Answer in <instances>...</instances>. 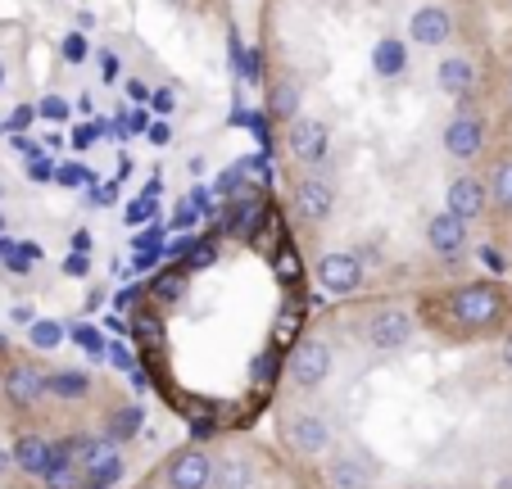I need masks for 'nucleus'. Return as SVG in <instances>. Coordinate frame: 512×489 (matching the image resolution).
<instances>
[{
    "label": "nucleus",
    "instance_id": "nucleus-1",
    "mask_svg": "<svg viewBox=\"0 0 512 489\" xmlns=\"http://www.w3.org/2000/svg\"><path fill=\"white\" fill-rule=\"evenodd\" d=\"M445 304H449V317H454L463 331H485V326H494L503 317L508 295H503L499 286H490V281H467V286H458Z\"/></svg>",
    "mask_w": 512,
    "mask_h": 489
},
{
    "label": "nucleus",
    "instance_id": "nucleus-2",
    "mask_svg": "<svg viewBox=\"0 0 512 489\" xmlns=\"http://www.w3.org/2000/svg\"><path fill=\"white\" fill-rule=\"evenodd\" d=\"M331 363H336V358H331L327 340H300L286 358V376L300 385V390H318V385L331 376Z\"/></svg>",
    "mask_w": 512,
    "mask_h": 489
},
{
    "label": "nucleus",
    "instance_id": "nucleus-3",
    "mask_svg": "<svg viewBox=\"0 0 512 489\" xmlns=\"http://www.w3.org/2000/svg\"><path fill=\"white\" fill-rule=\"evenodd\" d=\"M168 489H213V458L204 449H177L164 462Z\"/></svg>",
    "mask_w": 512,
    "mask_h": 489
},
{
    "label": "nucleus",
    "instance_id": "nucleus-4",
    "mask_svg": "<svg viewBox=\"0 0 512 489\" xmlns=\"http://www.w3.org/2000/svg\"><path fill=\"white\" fill-rule=\"evenodd\" d=\"M313 268H318L322 290H331V295H354V290L363 286V259H358V254L331 250V254H322Z\"/></svg>",
    "mask_w": 512,
    "mask_h": 489
},
{
    "label": "nucleus",
    "instance_id": "nucleus-5",
    "mask_svg": "<svg viewBox=\"0 0 512 489\" xmlns=\"http://www.w3.org/2000/svg\"><path fill=\"white\" fill-rule=\"evenodd\" d=\"M286 145L290 154L300 163H322L331 150V136H327V123H318V118H290L286 123Z\"/></svg>",
    "mask_w": 512,
    "mask_h": 489
},
{
    "label": "nucleus",
    "instance_id": "nucleus-6",
    "mask_svg": "<svg viewBox=\"0 0 512 489\" xmlns=\"http://www.w3.org/2000/svg\"><path fill=\"white\" fill-rule=\"evenodd\" d=\"M408 340H413V317H408L404 308H381V313H372V322H368V345L372 349L395 354V349H404Z\"/></svg>",
    "mask_w": 512,
    "mask_h": 489
},
{
    "label": "nucleus",
    "instance_id": "nucleus-7",
    "mask_svg": "<svg viewBox=\"0 0 512 489\" xmlns=\"http://www.w3.org/2000/svg\"><path fill=\"white\" fill-rule=\"evenodd\" d=\"M286 444L295 453H304V458H322L331 449V426L318 413H295L286 422Z\"/></svg>",
    "mask_w": 512,
    "mask_h": 489
},
{
    "label": "nucleus",
    "instance_id": "nucleus-8",
    "mask_svg": "<svg viewBox=\"0 0 512 489\" xmlns=\"http://www.w3.org/2000/svg\"><path fill=\"white\" fill-rule=\"evenodd\" d=\"M295 213L304 222H327L336 213V186L322 177H300L295 182Z\"/></svg>",
    "mask_w": 512,
    "mask_h": 489
},
{
    "label": "nucleus",
    "instance_id": "nucleus-9",
    "mask_svg": "<svg viewBox=\"0 0 512 489\" xmlns=\"http://www.w3.org/2000/svg\"><path fill=\"white\" fill-rule=\"evenodd\" d=\"M485 209H490V191H485L481 177H454V182H449V209L445 213H454L458 222H476Z\"/></svg>",
    "mask_w": 512,
    "mask_h": 489
},
{
    "label": "nucleus",
    "instance_id": "nucleus-10",
    "mask_svg": "<svg viewBox=\"0 0 512 489\" xmlns=\"http://www.w3.org/2000/svg\"><path fill=\"white\" fill-rule=\"evenodd\" d=\"M408 32H413L417 46L440 50L449 37H454V14H449L445 5H422V10L413 14V23H408Z\"/></svg>",
    "mask_w": 512,
    "mask_h": 489
},
{
    "label": "nucleus",
    "instance_id": "nucleus-11",
    "mask_svg": "<svg viewBox=\"0 0 512 489\" xmlns=\"http://www.w3.org/2000/svg\"><path fill=\"white\" fill-rule=\"evenodd\" d=\"M445 150L454 154V159H476V154L485 150V123L481 114H458L454 123L445 127Z\"/></svg>",
    "mask_w": 512,
    "mask_h": 489
},
{
    "label": "nucleus",
    "instance_id": "nucleus-12",
    "mask_svg": "<svg viewBox=\"0 0 512 489\" xmlns=\"http://www.w3.org/2000/svg\"><path fill=\"white\" fill-rule=\"evenodd\" d=\"M41 394H46V372H37L32 363L5 367V399L14 408H32V403H41Z\"/></svg>",
    "mask_w": 512,
    "mask_h": 489
},
{
    "label": "nucleus",
    "instance_id": "nucleus-13",
    "mask_svg": "<svg viewBox=\"0 0 512 489\" xmlns=\"http://www.w3.org/2000/svg\"><path fill=\"white\" fill-rule=\"evenodd\" d=\"M426 245H431L440 259H454V254L467 250V222H458L454 213H435L426 222Z\"/></svg>",
    "mask_w": 512,
    "mask_h": 489
},
{
    "label": "nucleus",
    "instance_id": "nucleus-14",
    "mask_svg": "<svg viewBox=\"0 0 512 489\" xmlns=\"http://www.w3.org/2000/svg\"><path fill=\"white\" fill-rule=\"evenodd\" d=\"M435 87L445 91V96H454V100L472 96V91H476V68L467 64L463 55L440 59V68H435Z\"/></svg>",
    "mask_w": 512,
    "mask_h": 489
},
{
    "label": "nucleus",
    "instance_id": "nucleus-15",
    "mask_svg": "<svg viewBox=\"0 0 512 489\" xmlns=\"http://www.w3.org/2000/svg\"><path fill=\"white\" fill-rule=\"evenodd\" d=\"M327 485L331 489H372V462L354 458V453H340L327 462Z\"/></svg>",
    "mask_w": 512,
    "mask_h": 489
},
{
    "label": "nucleus",
    "instance_id": "nucleus-16",
    "mask_svg": "<svg viewBox=\"0 0 512 489\" xmlns=\"http://www.w3.org/2000/svg\"><path fill=\"white\" fill-rule=\"evenodd\" d=\"M10 458H14V467H19L23 476L41 480L50 471V440H41V435H19L14 449H10Z\"/></svg>",
    "mask_w": 512,
    "mask_h": 489
},
{
    "label": "nucleus",
    "instance_id": "nucleus-17",
    "mask_svg": "<svg viewBox=\"0 0 512 489\" xmlns=\"http://www.w3.org/2000/svg\"><path fill=\"white\" fill-rule=\"evenodd\" d=\"M254 485V467L241 453H227L223 462H213V489H250Z\"/></svg>",
    "mask_w": 512,
    "mask_h": 489
},
{
    "label": "nucleus",
    "instance_id": "nucleus-18",
    "mask_svg": "<svg viewBox=\"0 0 512 489\" xmlns=\"http://www.w3.org/2000/svg\"><path fill=\"white\" fill-rule=\"evenodd\" d=\"M268 109L277 118H300V82H295V77H277V82H272V96H268Z\"/></svg>",
    "mask_w": 512,
    "mask_h": 489
},
{
    "label": "nucleus",
    "instance_id": "nucleus-19",
    "mask_svg": "<svg viewBox=\"0 0 512 489\" xmlns=\"http://www.w3.org/2000/svg\"><path fill=\"white\" fill-rule=\"evenodd\" d=\"M46 394H55V399H87L91 376L87 372H46Z\"/></svg>",
    "mask_w": 512,
    "mask_h": 489
},
{
    "label": "nucleus",
    "instance_id": "nucleus-20",
    "mask_svg": "<svg viewBox=\"0 0 512 489\" xmlns=\"http://www.w3.org/2000/svg\"><path fill=\"white\" fill-rule=\"evenodd\" d=\"M485 191H490V204L503 213H512V154H503L499 163H494L490 182H485Z\"/></svg>",
    "mask_w": 512,
    "mask_h": 489
},
{
    "label": "nucleus",
    "instance_id": "nucleus-21",
    "mask_svg": "<svg viewBox=\"0 0 512 489\" xmlns=\"http://www.w3.org/2000/svg\"><path fill=\"white\" fill-rule=\"evenodd\" d=\"M141 422H145V413L136 408V403H127V408L109 413V435H105V440H109V444H127L136 431H141Z\"/></svg>",
    "mask_w": 512,
    "mask_h": 489
},
{
    "label": "nucleus",
    "instance_id": "nucleus-22",
    "mask_svg": "<svg viewBox=\"0 0 512 489\" xmlns=\"http://www.w3.org/2000/svg\"><path fill=\"white\" fill-rule=\"evenodd\" d=\"M372 64H377V73H381V77L404 73V68H408V50H404V41L386 37L377 50H372Z\"/></svg>",
    "mask_w": 512,
    "mask_h": 489
},
{
    "label": "nucleus",
    "instance_id": "nucleus-23",
    "mask_svg": "<svg viewBox=\"0 0 512 489\" xmlns=\"http://www.w3.org/2000/svg\"><path fill=\"white\" fill-rule=\"evenodd\" d=\"M46 489H82V471L73 462H50V471L41 476Z\"/></svg>",
    "mask_w": 512,
    "mask_h": 489
},
{
    "label": "nucleus",
    "instance_id": "nucleus-24",
    "mask_svg": "<svg viewBox=\"0 0 512 489\" xmlns=\"http://www.w3.org/2000/svg\"><path fill=\"white\" fill-rule=\"evenodd\" d=\"M28 340H32V349H41V354H50V349H55L59 340H64V326H59V322H50V317H41V322H32Z\"/></svg>",
    "mask_w": 512,
    "mask_h": 489
},
{
    "label": "nucleus",
    "instance_id": "nucleus-25",
    "mask_svg": "<svg viewBox=\"0 0 512 489\" xmlns=\"http://www.w3.org/2000/svg\"><path fill=\"white\" fill-rule=\"evenodd\" d=\"M182 272H164V277H155V281H150V295L164 299V304H177V299L186 295V277H182Z\"/></svg>",
    "mask_w": 512,
    "mask_h": 489
},
{
    "label": "nucleus",
    "instance_id": "nucleus-26",
    "mask_svg": "<svg viewBox=\"0 0 512 489\" xmlns=\"http://www.w3.org/2000/svg\"><path fill=\"white\" fill-rule=\"evenodd\" d=\"M73 340H78L91 358H105V336H100L96 326H73Z\"/></svg>",
    "mask_w": 512,
    "mask_h": 489
},
{
    "label": "nucleus",
    "instance_id": "nucleus-27",
    "mask_svg": "<svg viewBox=\"0 0 512 489\" xmlns=\"http://www.w3.org/2000/svg\"><path fill=\"white\" fill-rule=\"evenodd\" d=\"M28 177H32V182H50V177H55V163H50L46 150H32L28 154Z\"/></svg>",
    "mask_w": 512,
    "mask_h": 489
},
{
    "label": "nucleus",
    "instance_id": "nucleus-28",
    "mask_svg": "<svg viewBox=\"0 0 512 489\" xmlns=\"http://www.w3.org/2000/svg\"><path fill=\"white\" fill-rule=\"evenodd\" d=\"M59 50H64V59H68V64H82V59L91 55V50H87V37H82V32H68V37H64V46H59Z\"/></svg>",
    "mask_w": 512,
    "mask_h": 489
},
{
    "label": "nucleus",
    "instance_id": "nucleus-29",
    "mask_svg": "<svg viewBox=\"0 0 512 489\" xmlns=\"http://www.w3.org/2000/svg\"><path fill=\"white\" fill-rule=\"evenodd\" d=\"M213 259H218V250H213L209 240H195L191 254H186V268H209Z\"/></svg>",
    "mask_w": 512,
    "mask_h": 489
},
{
    "label": "nucleus",
    "instance_id": "nucleus-30",
    "mask_svg": "<svg viewBox=\"0 0 512 489\" xmlns=\"http://www.w3.org/2000/svg\"><path fill=\"white\" fill-rule=\"evenodd\" d=\"M37 114H41V118H55V123H64V118H68V105H64L59 96H46V100H41Z\"/></svg>",
    "mask_w": 512,
    "mask_h": 489
},
{
    "label": "nucleus",
    "instance_id": "nucleus-31",
    "mask_svg": "<svg viewBox=\"0 0 512 489\" xmlns=\"http://www.w3.org/2000/svg\"><path fill=\"white\" fill-rule=\"evenodd\" d=\"M32 118H37V109H32V105H19V109L10 114V123H5V127H10V132H28Z\"/></svg>",
    "mask_w": 512,
    "mask_h": 489
},
{
    "label": "nucleus",
    "instance_id": "nucleus-32",
    "mask_svg": "<svg viewBox=\"0 0 512 489\" xmlns=\"http://www.w3.org/2000/svg\"><path fill=\"white\" fill-rule=\"evenodd\" d=\"M241 182H245L241 168H232V173H223L218 182H213V195H232V191H241Z\"/></svg>",
    "mask_w": 512,
    "mask_h": 489
},
{
    "label": "nucleus",
    "instance_id": "nucleus-33",
    "mask_svg": "<svg viewBox=\"0 0 512 489\" xmlns=\"http://www.w3.org/2000/svg\"><path fill=\"white\" fill-rule=\"evenodd\" d=\"M195 222H200V213H195V209H191V204H182V209H177V213H173V227H168V231H191V227H195Z\"/></svg>",
    "mask_w": 512,
    "mask_h": 489
},
{
    "label": "nucleus",
    "instance_id": "nucleus-34",
    "mask_svg": "<svg viewBox=\"0 0 512 489\" xmlns=\"http://www.w3.org/2000/svg\"><path fill=\"white\" fill-rule=\"evenodd\" d=\"M87 272H91L87 254H68V259H64V277H87Z\"/></svg>",
    "mask_w": 512,
    "mask_h": 489
},
{
    "label": "nucleus",
    "instance_id": "nucleus-35",
    "mask_svg": "<svg viewBox=\"0 0 512 489\" xmlns=\"http://www.w3.org/2000/svg\"><path fill=\"white\" fill-rule=\"evenodd\" d=\"M150 213H155V200H150V195H141L136 204H127V222H145Z\"/></svg>",
    "mask_w": 512,
    "mask_h": 489
},
{
    "label": "nucleus",
    "instance_id": "nucleus-36",
    "mask_svg": "<svg viewBox=\"0 0 512 489\" xmlns=\"http://www.w3.org/2000/svg\"><path fill=\"white\" fill-rule=\"evenodd\" d=\"M55 182L59 186H78V182H87V173H82V168H73V163H64V168H55Z\"/></svg>",
    "mask_w": 512,
    "mask_h": 489
},
{
    "label": "nucleus",
    "instance_id": "nucleus-37",
    "mask_svg": "<svg viewBox=\"0 0 512 489\" xmlns=\"http://www.w3.org/2000/svg\"><path fill=\"white\" fill-rule=\"evenodd\" d=\"M105 358H109V363H114V367H123V372H136L132 354H127V349H123V345H109V349H105Z\"/></svg>",
    "mask_w": 512,
    "mask_h": 489
},
{
    "label": "nucleus",
    "instance_id": "nucleus-38",
    "mask_svg": "<svg viewBox=\"0 0 512 489\" xmlns=\"http://www.w3.org/2000/svg\"><path fill=\"white\" fill-rule=\"evenodd\" d=\"M191 209L195 213H213V191H209V186H195V191H191Z\"/></svg>",
    "mask_w": 512,
    "mask_h": 489
},
{
    "label": "nucleus",
    "instance_id": "nucleus-39",
    "mask_svg": "<svg viewBox=\"0 0 512 489\" xmlns=\"http://www.w3.org/2000/svg\"><path fill=\"white\" fill-rule=\"evenodd\" d=\"M272 372H277V354L268 349V354H263L259 363H254V376H259V381H272Z\"/></svg>",
    "mask_w": 512,
    "mask_h": 489
},
{
    "label": "nucleus",
    "instance_id": "nucleus-40",
    "mask_svg": "<svg viewBox=\"0 0 512 489\" xmlns=\"http://www.w3.org/2000/svg\"><path fill=\"white\" fill-rule=\"evenodd\" d=\"M136 336H155V340H159V336H164V331H159V322H155V317H145V313H141V317H136Z\"/></svg>",
    "mask_w": 512,
    "mask_h": 489
},
{
    "label": "nucleus",
    "instance_id": "nucleus-41",
    "mask_svg": "<svg viewBox=\"0 0 512 489\" xmlns=\"http://www.w3.org/2000/svg\"><path fill=\"white\" fill-rule=\"evenodd\" d=\"M191 245H195V236H182V240H173V245H168V254H173V259H186V254H191Z\"/></svg>",
    "mask_w": 512,
    "mask_h": 489
},
{
    "label": "nucleus",
    "instance_id": "nucleus-42",
    "mask_svg": "<svg viewBox=\"0 0 512 489\" xmlns=\"http://www.w3.org/2000/svg\"><path fill=\"white\" fill-rule=\"evenodd\" d=\"M145 136H150L155 145H168V127L164 123H150V127H145Z\"/></svg>",
    "mask_w": 512,
    "mask_h": 489
},
{
    "label": "nucleus",
    "instance_id": "nucleus-43",
    "mask_svg": "<svg viewBox=\"0 0 512 489\" xmlns=\"http://www.w3.org/2000/svg\"><path fill=\"white\" fill-rule=\"evenodd\" d=\"M91 250V236L87 231H73V254H87Z\"/></svg>",
    "mask_w": 512,
    "mask_h": 489
},
{
    "label": "nucleus",
    "instance_id": "nucleus-44",
    "mask_svg": "<svg viewBox=\"0 0 512 489\" xmlns=\"http://www.w3.org/2000/svg\"><path fill=\"white\" fill-rule=\"evenodd\" d=\"M159 263V250L155 254H136V272H150Z\"/></svg>",
    "mask_w": 512,
    "mask_h": 489
},
{
    "label": "nucleus",
    "instance_id": "nucleus-45",
    "mask_svg": "<svg viewBox=\"0 0 512 489\" xmlns=\"http://www.w3.org/2000/svg\"><path fill=\"white\" fill-rule=\"evenodd\" d=\"M10 471H14V458H10V449H5V444H0V480L10 476Z\"/></svg>",
    "mask_w": 512,
    "mask_h": 489
},
{
    "label": "nucleus",
    "instance_id": "nucleus-46",
    "mask_svg": "<svg viewBox=\"0 0 512 489\" xmlns=\"http://www.w3.org/2000/svg\"><path fill=\"white\" fill-rule=\"evenodd\" d=\"M118 73H123V64H118V55H105V77H109V82H114Z\"/></svg>",
    "mask_w": 512,
    "mask_h": 489
},
{
    "label": "nucleus",
    "instance_id": "nucleus-47",
    "mask_svg": "<svg viewBox=\"0 0 512 489\" xmlns=\"http://www.w3.org/2000/svg\"><path fill=\"white\" fill-rule=\"evenodd\" d=\"M155 109L159 114H168V109H173V96H168V91H155Z\"/></svg>",
    "mask_w": 512,
    "mask_h": 489
},
{
    "label": "nucleus",
    "instance_id": "nucleus-48",
    "mask_svg": "<svg viewBox=\"0 0 512 489\" xmlns=\"http://www.w3.org/2000/svg\"><path fill=\"white\" fill-rule=\"evenodd\" d=\"M91 23H96V14H91V10H78V28H82V32H87V28H91Z\"/></svg>",
    "mask_w": 512,
    "mask_h": 489
},
{
    "label": "nucleus",
    "instance_id": "nucleus-49",
    "mask_svg": "<svg viewBox=\"0 0 512 489\" xmlns=\"http://www.w3.org/2000/svg\"><path fill=\"white\" fill-rule=\"evenodd\" d=\"M481 254H485V263H490L494 272H503V259H499V254H494V250H481Z\"/></svg>",
    "mask_w": 512,
    "mask_h": 489
},
{
    "label": "nucleus",
    "instance_id": "nucleus-50",
    "mask_svg": "<svg viewBox=\"0 0 512 489\" xmlns=\"http://www.w3.org/2000/svg\"><path fill=\"white\" fill-rule=\"evenodd\" d=\"M503 367L512 372V340H503Z\"/></svg>",
    "mask_w": 512,
    "mask_h": 489
},
{
    "label": "nucleus",
    "instance_id": "nucleus-51",
    "mask_svg": "<svg viewBox=\"0 0 512 489\" xmlns=\"http://www.w3.org/2000/svg\"><path fill=\"white\" fill-rule=\"evenodd\" d=\"M0 240H5V218H0Z\"/></svg>",
    "mask_w": 512,
    "mask_h": 489
},
{
    "label": "nucleus",
    "instance_id": "nucleus-52",
    "mask_svg": "<svg viewBox=\"0 0 512 489\" xmlns=\"http://www.w3.org/2000/svg\"><path fill=\"white\" fill-rule=\"evenodd\" d=\"M503 489H512V480H503Z\"/></svg>",
    "mask_w": 512,
    "mask_h": 489
},
{
    "label": "nucleus",
    "instance_id": "nucleus-53",
    "mask_svg": "<svg viewBox=\"0 0 512 489\" xmlns=\"http://www.w3.org/2000/svg\"><path fill=\"white\" fill-rule=\"evenodd\" d=\"M0 195H5V191H0Z\"/></svg>",
    "mask_w": 512,
    "mask_h": 489
}]
</instances>
